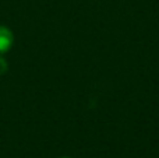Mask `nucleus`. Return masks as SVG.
I'll return each mask as SVG.
<instances>
[{
  "instance_id": "obj_1",
  "label": "nucleus",
  "mask_w": 159,
  "mask_h": 158,
  "mask_svg": "<svg viewBox=\"0 0 159 158\" xmlns=\"http://www.w3.org/2000/svg\"><path fill=\"white\" fill-rule=\"evenodd\" d=\"M14 42V36L11 30H8L4 25H0V55H4L6 52L11 49Z\"/></svg>"
},
{
  "instance_id": "obj_2",
  "label": "nucleus",
  "mask_w": 159,
  "mask_h": 158,
  "mask_svg": "<svg viewBox=\"0 0 159 158\" xmlns=\"http://www.w3.org/2000/svg\"><path fill=\"white\" fill-rule=\"evenodd\" d=\"M7 67H8V64L6 62V59L3 58V55H0V74L7 72Z\"/></svg>"
},
{
  "instance_id": "obj_3",
  "label": "nucleus",
  "mask_w": 159,
  "mask_h": 158,
  "mask_svg": "<svg viewBox=\"0 0 159 158\" xmlns=\"http://www.w3.org/2000/svg\"><path fill=\"white\" fill-rule=\"evenodd\" d=\"M61 158H69V157H61Z\"/></svg>"
}]
</instances>
